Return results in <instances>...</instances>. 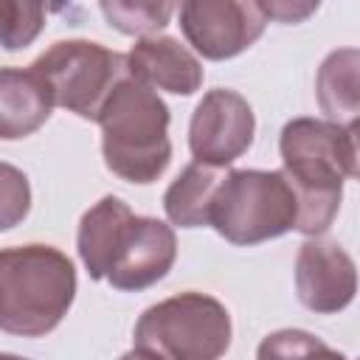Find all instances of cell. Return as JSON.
<instances>
[{
  "label": "cell",
  "instance_id": "cell-21",
  "mask_svg": "<svg viewBox=\"0 0 360 360\" xmlns=\"http://www.w3.org/2000/svg\"><path fill=\"white\" fill-rule=\"evenodd\" d=\"M346 174L360 183V118L346 124Z\"/></svg>",
  "mask_w": 360,
  "mask_h": 360
},
{
  "label": "cell",
  "instance_id": "cell-1",
  "mask_svg": "<svg viewBox=\"0 0 360 360\" xmlns=\"http://www.w3.org/2000/svg\"><path fill=\"white\" fill-rule=\"evenodd\" d=\"M281 172L298 197V225L318 239L340 211L346 177V127L321 118H292L278 138Z\"/></svg>",
  "mask_w": 360,
  "mask_h": 360
},
{
  "label": "cell",
  "instance_id": "cell-8",
  "mask_svg": "<svg viewBox=\"0 0 360 360\" xmlns=\"http://www.w3.org/2000/svg\"><path fill=\"white\" fill-rule=\"evenodd\" d=\"M256 132L253 107L245 96L228 87L208 90L191 112L188 124V149L194 163L225 169L242 158Z\"/></svg>",
  "mask_w": 360,
  "mask_h": 360
},
{
  "label": "cell",
  "instance_id": "cell-13",
  "mask_svg": "<svg viewBox=\"0 0 360 360\" xmlns=\"http://www.w3.org/2000/svg\"><path fill=\"white\" fill-rule=\"evenodd\" d=\"M132 217H135L132 208L112 194L101 197L96 205H90L82 214V222L76 231V250H79V259L93 281L107 278V273L112 267V256L118 250V242H121L127 225L132 222Z\"/></svg>",
  "mask_w": 360,
  "mask_h": 360
},
{
  "label": "cell",
  "instance_id": "cell-2",
  "mask_svg": "<svg viewBox=\"0 0 360 360\" xmlns=\"http://www.w3.org/2000/svg\"><path fill=\"white\" fill-rule=\"evenodd\" d=\"M96 124L101 127L104 166L121 180L155 183L169 160V107L149 84L124 76L104 101Z\"/></svg>",
  "mask_w": 360,
  "mask_h": 360
},
{
  "label": "cell",
  "instance_id": "cell-10",
  "mask_svg": "<svg viewBox=\"0 0 360 360\" xmlns=\"http://www.w3.org/2000/svg\"><path fill=\"white\" fill-rule=\"evenodd\" d=\"M177 259L174 228L155 217H132L127 225L107 281L121 292H138L158 284Z\"/></svg>",
  "mask_w": 360,
  "mask_h": 360
},
{
  "label": "cell",
  "instance_id": "cell-12",
  "mask_svg": "<svg viewBox=\"0 0 360 360\" xmlns=\"http://www.w3.org/2000/svg\"><path fill=\"white\" fill-rule=\"evenodd\" d=\"M53 96L42 76L28 68L0 70V138L17 141L37 132L53 110Z\"/></svg>",
  "mask_w": 360,
  "mask_h": 360
},
{
  "label": "cell",
  "instance_id": "cell-9",
  "mask_svg": "<svg viewBox=\"0 0 360 360\" xmlns=\"http://www.w3.org/2000/svg\"><path fill=\"white\" fill-rule=\"evenodd\" d=\"M295 292L298 301L318 315L346 309L357 295L354 259L338 242L307 239L295 256Z\"/></svg>",
  "mask_w": 360,
  "mask_h": 360
},
{
  "label": "cell",
  "instance_id": "cell-23",
  "mask_svg": "<svg viewBox=\"0 0 360 360\" xmlns=\"http://www.w3.org/2000/svg\"><path fill=\"white\" fill-rule=\"evenodd\" d=\"M121 360H166V357H160V354H155V352H149V349H141V346H135L132 352L121 354Z\"/></svg>",
  "mask_w": 360,
  "mask_h": 360
},
{
  "label": "cell",
  "instance_id": "cell-17",
  "mask_svg": "<svg viewBox=\"0 0 360 360\" xmlns=\"http://www.w3.org/2000/svg\"><path fill=\"white\" fill-rule=\"evenodd\" d=\"M45 25V6L39 3H3V48L20 51L37 39Z\"/></svg>",
  "mask_w": 360,
  "mask_h": 360
},
{
  "label": "cell",
  "instance_id": "cell-14",
  "mask_svg": "<svg viewBox=\"0 0 360 360\" xmlns=\"http://www.w3.org/2000/svg\"><path fill=\"white\" fill-rule=\"evenodd\" d=\"M321 112L335 124L360 118V48H338L326 53L315 76Z\"/></svg>",
  "mask_w": 360,
  "mask_h": 360
},
{
  "label": "cell",
  "instance_id": "cell-20",
  "mask_svg": "<svg viewBox=\"0 0 360 360\" xmlns=\"http://www.w3.org/2000/svg\"><path fill=\"white\" fill-rule=\"evenodd\" d=\"M259 6L270 20H278V22H301L318 11V3H301V6L298 3H259Z\"/></svg>",
  "mask_w": 360,
  "mask_h": 360
},
{
  "label": "cell",
  "instance_id": "cell-15",
  "mask_svg": "<svg viewBox=\"0 0 360 360\" xmlns=\"http://www.w3.org/2000/svg\"><path fill=\"white\" fill-rule=\"evenodd\" d=\"M225 180L222 169L202 166V163H188L177 180L163 194V211L172 225L177 228H200L208 225L211 219V202L217 197L219 183Z\"/></svg>",
  "mask_w": 360,
  "mask_h": 360
},
{
  "label": "cell",
  "instance_id": "cell-7",
  "mask_svg": "<svg viewBox=\"0 0 360 360\" xmlns=\"http://www.w3.org/2000/svg\"><path fill=\"white\" fill-rule=\"evenodd\" d=\"M177 11L188 45L211 62L239 56L267 25V14L250 0H186Z\"/></svg>",
  "mask_w": 360,
  "mask_h": 360
},
{
  "label": "cell",
  "instance_id": "cell-18",
  "mask_svg": "<svg viewBox=\"0 0 360 360\" xmlns=\"http://www.w3.org/2000/svg\"><path fill=\"white\" fill-rule=\"evenodd\" d=\"M323 340L315 338L312 332L304 329H278L270 332L259 349H256V360H307L309 352H315Z\"/></svg>",
  "mask_w": 360,
  "mask_h": 360
},
{
  "label": "cell",
  "instance_id": "cell-4",
  "mask_svg": "<svg viewBox=\"0 0 360 360\" xmlns=\"http://www.w3.org/2000/svg\"><path fill=\"white\" fill-rule=\"evenodd\" d=\"M208 225L231 245L278 239L298 225V197L281 169H233L217 188Z\"/></svg>",
  "mask_w": 360,
  "mask_h": 360
},
{
  "label": "cell",
  "instance_id": "cell-16",
  "mask_svg": "<svg viewBox=\"0 0 360 360\" xmlns=\"http://www.w3.org/2000/svg\"><path fill=\"white\" fill-rule=\"evenodd\" d=\"M101 14L107 17V22L112 28H118L121 34L129 37H158L160 28L169 25V17L174 14L172 3H121V0H104Z\"/></svg>",
  "mask_w": 360,
  "mask_h": 360
},
{
  "label": "cell",
  "instance_id": "cell-6",
  "mask_svg": "<svg viewBox=\"0 0 360 360\" xmlns=\"http://www.w3.org/2000/svg\"><path fill=\"white\" fill-rule=\"evenodd\" d=\"M31 68L48 84L56 107L87 121L98 118L115 84L129 76L127 56L93 39H59Z\"/></svg>",
  "mask_w": 360,
  "mask_h": 360
},
{
  "label": "cell",
  "instance_id": "cell-3",
  "mask_svg": "<svg viewBox=\"0 0 360 360\" xmlns=\"http://www.w3.org/2000/svg\"><path fill=\"white\" fill-rule=\"evenodd\" d=\"M76 298V267L51 245H17L0 253V326L42 338L62 323Z\"/></svg>",
  "mask_w": 360,
  "mask_h": 360
},
{
  "label": "cell",
  "instance_id": "cell-5",
  "mask_svg": "<svg viewBox=\"0 0 360 360\" xmlns=\"http://www.w3.org/2000/svg\"><path fill=\"white\" fill-rule=\"evenodd\" d=\"M231 312L214 295L188 290L149 307L135 323V346L166 360H219L231 349Z\"/></svg>",
  "mask_w": 360,
  "mask_h": 360
},
{
  "label": "cell",
  "instance_id": "cell-24",
  "mask_svg": "<svg viewBox=\"0 0 360 360\" xmlns=\"http://www.w3.org/2000/svg\"><path fill=\"white\" fill-rule=\"evenodd\" d=\"M0 360H28V357H17V354H3Z\"/></svg>",
  "mask_w": 360,
  "mask_h": 360
},
{
  "label": "cell",
  "instance_id": "cell-22",
  "mask_svg": "<svg viewBox=\"0 0 360 360\" xmlns=\"http://www.w3.org/2000/svg\"><path fill=\"white\" fill-rule=\"evenodd\" d=\"M307 360H346L340 352H335V349H329L326 343H321L315 352H309L307 354Z\"/></svg>",
  "mask_w": 360,
  "mask_h": 360
},
{
  "label": "cell",
  "instance_id": "cell-19",
  "mask_svg": "<svg viewBox=\"0 0 360 360\" xmlns=\"http://www.w3.org/2000/svg\"><path fill=\"white\" fill-rule=\"evenodd\" d=\"M3 172V231L14 228L31 208V188H28V180L25 174H20L11 163H3L0 166Z\"/></svg>",
  "mask_w": 360,
  "mask_h": 360
},
{
  "label": "cell",
  "instance_id": "cell-11",
  "mask_svg": "<svg viewBox=\"0 0 360 360\" xmlns=\"http://www.w3.org/2000/svg\"><path fill=\"white\" fill-rule=\"evenodd\" d=\"M129 76L149 84L152 90L191 96L202 84V65L200 59L180 45L174 37H143L127 53Z\"/></svg>",
  "mask_w": 360,
  "mask_h": 360
}]
</instances>
